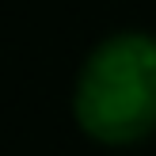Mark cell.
<instances>
[{
  "label": "cell",
  "mask_w": 156,
  "mask_h": 156,
  "mask_svg": "<svg viewBox=\"0 0 156 156\" xmlns=\"http://www.w3.org/2000/svg\"><path fill=\"white\" fill-rule=\"evenodd\" d=\"M84 129L103 141H133L156 126V42L114 38L91 57L76 91Z\"/></svg>",
  "instance_id": "cell-1"
}]
</instances>
